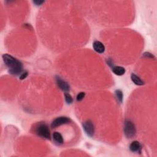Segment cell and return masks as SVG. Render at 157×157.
I'll return each mask as SVG.
<instances>
[{"instance_id":"cell-1","label":"cell","mask_w":157,"mask_h":157,"mask_svg":"<svg viewBox=\"0 0 157 157\" xmlns=\"http://www.w3.org/2000/svg\"><path fill=\"white\" fill-rule=\"evenodd\" d=\"M3 60L6 66L9 68V73L12 76H19L23 71V64L17 58L9 54H4Z\"/></svg>"},{"instance_id":"cell-2","label":"cell","mask_w":157,"mask_h":157,"mask_svg":"<svg viewBox=\"0 0 157 157\" xmlns=\"http://www.w3.org/2000/svg\"><path fill=\"white\" fill-rule=\"evenodd\" d=\"M35 133L39 137L50 140V132L48 125L45 122H39L34 128Z\"/></svg>"},{"instance_id":"cell-3","label":"cell","mask_w":157,"mask_h":157,"mask_svg":"<svg viewBox=\"0 0 157 157\" xmlns=\"http://www.w3.org/2000/svg\"><path fill=\"white\" fill-rule=\"evenodd\" d=\"M124 133L125 136L131 139L133 138L136 133V129L133 122L129 120H126L124 123Z\"/></svg>"},{"instance_id":"cell-4","label":"cell","mask_w":157,"mask_h":157,"mask_svg":"<svg viewBox=\"0 0 157 157\" xmlns=\"http://www.w3.org/2000/svg\"><path fill=\"white\" fill-rule=\"evenodd\" d=\"M83 129H84L86 135L88 137H93L95 134V126L93 122L90 120L84 122L82 124Z\"/></svg>"},{"instance_id":"cell-5","label":"cell","mask_w":157,"mask_h":157,"mask_svg":"<svg viewBox=\"0 0 157 157\" xmlns=\"http://www.w3.org/2000/svg\"><path fill=\"white\" fill-rule=\"evenodd\" d=\"M71 122V120L69 117H64V116L59 117H57V119H54L53 120V122H52L51 128H56L57 127L63 125L68 124V123H70Z\"/></svg>"},{"instance_id":"cell-6","label":"cell","mask_w":157,"mask_h":157,"mask_svg":"<svg viewBox=\"0 0 157 157\" xmlns=\"http://www.w3.org/2000/svg\"><path fill=\"white\" fill-rule=\"evenodd\" d=\"M55 81H56L57 86L59 87V88L61 90L64 91V92H66V93L70 90L71 87L69 84L67 82L64 81L63 79H62L60 77L56 76Z\"/></svg>"},{"instance_id":"cell-7","label":"cell","mask_w":157,"mask_h":157,"mask_svg":"<svg viewBox=\"0 0 157 157\" xmlns=\"http://www.w3.org/2000/svg\"><path fill=\"white\" fill-rule=\"evenodd\" d=\"M93 49L98 54H103L105 51V46L100 41H95L93 43Z\"/></svg>"},{"instance_id":"cell-8","label":"cell","mask_w":157,"mask_h":157,"mask_svg":"<svg viewBox=\"0 0 157 157\" xmlns=\"http://www.w3.org/2000/svg\"><path fill=\"white\" fill-rule=\"evenodd\" d=\"M129 150L132 152H141V145L139 142L137 141H134L129 145Z\"/></svg>"},{"instance_id":"cell-9","label":"cell","mask_w":157,"mask_h":157,"mask_svg":"<svg viewBox=\"0 0 157 157\" xmlns=\"http://www.w3.org/2000/svg\"><path fill=\"white\" fill-rule=\"evenodd\" d=\"M52 138H53L55 144L57 146H61L64 142L63 136L59 132H54L52 135Z\"/></svg>"},{"instance_id":"cell-10","label":"cell","mask_w":157,"mask_h":157,"mask_svg":"<svg viewBox=\"0 0 157 157\" xmlns=\"http://www.w3.org/2000/svg\"><path fill=\"white\" fill-rule=\"evenodd\" d=\"M131 79H132V82L136 85L141 86L144 85V82L139 76H138L134 73H132L131 74Z\"/></svg>"},{"instance_id":"cell-11","label":"cell","mask_w":157,"mask_h":157,"mask_svg":"<svg viewBox=\"0 0 157 157\" xmlns=\"http://www.w3.org/2000/svg\"><path fill=\"white\" fill-rule=\"evenodd\" d=\"M112 72L117 76H121L125 74L126 70L122 67L119 66H114L112 67Z\"/></svg>"},{"instance_id":"cell-12","label":"cell","mask_w":157,"mask_h":157,"mask_svg":"<svg viewBox=\"0 0 157 157\" xmlns=\"http://www.w3.org/2000/svg\"><path fill=\"white\" fill-rule=\"evenodd\" d=\"M115 95L117 101L120 104H121L123 102V91L120 90H116L115 91Z\"/></svg>"},{"instance_id":"cell-13","label":"cell","mask_w":157,"mask_h":157,"mask_svg":"<svg viewBox=\"0 0 157 157\" xmlns=\"http://www.w3.org/2000/svg\"><path fill=\"white\" fill-rule=\"evenodd\" d=\"M64 98H65V101L68 104H71L73 102V99L72 96L68 93H64Z\"/></svg>"},{"instance_id":"cell-14","label":"cell","mask_w":157,"mask_h":157,"mask_svg":"<svg viewBox=\"0 0 157 157\" xmlns=\"http://www.w3.org/2000/svg\"><path fill=\"white\" fill-rule=\"evenodd\" d=\"M85 96V92H80L76 96V99L77 101H81L84 99V98Z\"/></svg>"},{"instance_id":"cell-15","label":"cell","mask_w":157,"mask_h":157,"mask_svg":"<svg viewBox=\"0 0 157 157\" xmlns=\"http://www.w3.org/2000/svg\"><path fill=\"white\" fill-rule=\"evenodd\" d=\"M28 75V73L27 71H23V72L20 74V77H19L20 79V80H23V79H25V78H26L27 77Z\"/></svg>"},{"instance_id":"cell-16","label":"cell","mask_w":157,"mask_h":157,"mask_svg":"<svg viewBox=\"0 0 157 157\" xmlns=\"http://www.w3.org/2000/svg\"><path fill=\"white\" fill-rule=\"evenodd\" d=\"M143 57L144 58H155V57L153 56V55L150 53V52H145V53L143 54Z\"/></svg>"},{"instance_id":"cell-17","label":"cell","mask_w":157,"mask_h":157,"mask_svg":"<svg viewBox=\"0 0 157 157\" xmlns=\"http://www.w3.org/2000/svg\"><path fill=\"white\" fill-rule=\"evenodd\" d=\"M44 3H45L44 1H33V3L36 6H41V5H42Z\"/></svg>"},{"instance_id":"cell-18","label":"cell","mask_w":157,"mask_h":157,"mask_svg":"<svg viewBox=\"0 0 157 157\" xmlns=\"http://www.w3.org/2000/svg\"><path fill=\"white\" fill-rule=\"evenodd\" d=\"M108 64L109 65V66H110V67H114V64H113L112 61L111 60H110V59H109L108 61Z\"/></svg>"}]
</instances>
